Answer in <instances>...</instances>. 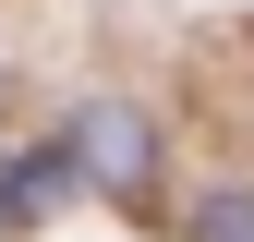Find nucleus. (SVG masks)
<instances>
[{"mask_svg":"<svg viewBox=\"0 0 254 242\" xmlns=\"http://www.w3.org/2000/svg\"><path fill=\"white\" fill-rule=\"evenodd\" d=\"M12 218H37V194H24V170L0 158V230H12Z\"/></svg>","mask_w":254,"mask_h":242,"instance_id":"nucleus-3","label":"nucleus"},{"mask_svg":"<svg viewBox=\"0 0 254 242\" xmlns=\"http://www.w3.org/2000/svg\"><path fill=\"white\" fill-rule=\"evenodd\" d=\"M61 158L97 182V194H145L157 133H145V109H133V97H85V109H73V133H61Z\"/></svg>","mask_w":254,"mask_h":242,"instance_id":"nucleus-1","label":"nucleus"},{"mask_svg":"<svg viewBox=\"0 0 254 242\" xmlns=\"http://www.w3.org/2000/svg\"><path fill=\"white\" fill-rule=\"evenodd\" d=\"M194 242H254V194H206L194 206Z\"/></svg>","mask_w":254,"mask_h":242,"instance_id":"nucleus-2","label":"nucleus"}]
</instances>
